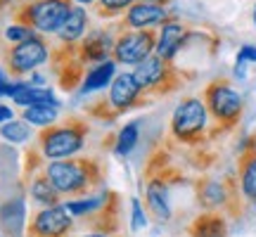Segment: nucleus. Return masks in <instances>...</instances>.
I'll use <instances>...</instances> for the list:
<instances>
[{"mask_svg": "<svg viewBox=\"0 0 256 237\" xmlns=\"http://www.w3.org/2000/svg\"><path fill=\"white\" fill-rule=\"evenodd\" d=\"M55 190L66 197H90L104 182V164L98 156H69L46 166Z\"/></svg>", "mask_w": 256, "mask_h": 237, "instance_id": "1", "label": "nucleus"}, {"mask_svg": "<svg viewBox=\"0 0 256 237\" xmlns=\"http://www.w3.org/2000/svg\"><path fill=\"white\" fill-rule=\"evenodd\" d=\"M204 104L209 112L214 126L209 128V140L218 138L220 133H230L238 128L244 114V100L228 78H214L204 88Z\"/></svg>", "mask_w": 256, "mask_h": 237, "instance_id": "2", "label": "nucleus"}, {"mask_svg": "<svg viewBox=\"0 0 256 237\" xmlns=\"http://www.w3.org/2000/svg\"><path fill=\"white\" fill-rule=\"evenodd\" d=\"M88 124L78 116L57 121L52 126L40 128L38 133V150L48 162H57V159H69L76 156L86 147V138H88Z\"/></svg>", "mask_w": 256, "mask_h": 237, "instance_id": "3", "label": "nucleus"}, {"mask_svg": "<svg viewBox=\"0 0 256 237\" xmlns=\"http://www.w3.org/2000/svg\"><path fill=\"white\" fill-rule=\"evenodd\" d=\"M209 112L200 98H185L174 110L168 133L176 142L185 147H200L209 140Z\"/></svg>", "mask_w": 256, "mask_h": 237, "instance_id": "4", "label": "nucleus"}, {"mask_svg": "<svg viewBox=\"0 0 256 237\" xmlns=\"http://www.w3.org/2000/svg\"><path fill=\"white\" fill-rule=\"evenodd\" d=\"M133 76L147 98H164L183 86L188 74L180 72L174 62H166L156 52H152L147 60L133 66Z\"/></svg>", "mask_w": 256, "mask_h": 237, "instance_id": "5", "label": "nucleus"}, {"mask_svg": "<svg viewBox=\"0 0 256 237\" xmlns=\"http://www.w3.org/2000/svg\"><path fill=\"white\" fill-rule=\"evenodd\" d=\"M194 197L204 211H226L228 216L242 214V190L235 176H226L223 180L202 176L194 180Z\"/></svg>", "mask_w": 256, "mask_h": 237, "instance_id": "6", "label": "nucleus"}, {"mask_svg": "<svg viewBox=\"0 0 256 237\" xmlns=\"http://www.w3.org/2000/svg\"><path fill=\"white\" fill-rule=\"evenodd\" d=\"M72 0H31L14 10V22L38 34H57L72 12Z\"/></svg>", "mask_w": 256, "mask_h": 237, "instance_id": "7", "label": "nucleus"}, {"mask_svg": "<svg viewBox=\"0 0 256 237\" xmlns=\"http://www.w3.org/2000/svg\"><path fill=\"white\" fill-rule=\"evenodd\" d=\"M50 46L48 40L40 34H36L28 40H22V43H12L10 48H5L2 52V60H5V66H8L10 76L14 78H22L26 74H34L38 66L50 60Z\"/></svg>", "mask_w": 256, "mask_h": 237, "instance_id": "8", "label": "nucleus"}, {"mask_svg": "<svg viewBox=\"0 0 256 237\" xmlns=\"http://www.w3.org/2000/svg\"><path fill=\"white\" fill-rule=\"evenodd\" d=\"M156 48V28H121L114 38L112 60L116 64L136 66L154 52Z\"/></svg>", "mask_w": 256, "mask_h": 237, "instance_id": "9", "label": "nucleus"}, {"mask_svg": "<svg viewBox=\"0 0 256 237\" xmlns=\"http://www.w3.org/2000/svg\"><path fill=\"white\" fill-rule=\"evenodd\" d=\"M74 230V218L64 204L43 206L34 214L26 226V237H69Z\"/></svg>", "mask_w": 256, "mask_h": 237, "instance_id": "10", "label": "nucleus"}, {"mask_svg": "<svg viewBox=\"0 0 256 237\" xmlns=\"http://www.w3.org/2000/svg\"><path fill=\"white\" fill-rule=\"evenodd\" d=\"M107 102H110V107L114 110V114L121 116V114L136 110V107L147 104L150 98H147L145 92H142V88L138 86L133 72H124V74H116V76H114V81H112V86H110Z\"/></svg>", "mask_w": 256, "mask_h": 237, "instance_id": "11", "label": "nucleus"}, {"mask_svg": "<svg viewBox=\"0 0 256 237\" xmlns=\"http://www.w3.org/2000/svg\"><path fill=\"white\" fill-rule=\"evenodd\" d=\"M52 69L57 74L60 88L66 92L81 88L83 78H86V64L76 55V43L74 46H57L52 50Z\"/></svg>", "mask_w": 256, "mask_h": 237, "instance_id": "12", "label": "nucleus"}, {"mask_svg": "<svg viewBox=\"0 0 256 237\" xmlns=\"http://www.w3.org/2000/svg\"><path fill=\"white\" fill-rule=\"evenodd\" d=\"M86 226H90V230L95 232H104V235H116L121 226V197L119 192L114 190H104L100 194L98 206L83 216Z\"/></svg>", "mask_w": 256, "mask_h": 237, "instance_id": "13", "label": "nucleus"}, {"mask_svg": "<svg viewBox=\"0 0 256 237\" xmlns=\"http://www.w3.org/2000/svg\"><path fill=\"white\" fill-rule=\"evenodd\" d=\"M112 50H114V36L110 31H102V28H95V31H88L86 36L76 43V55L83 64H100L112 60Z\"/></svg>", "mask_w": 256, "mask_h": 237, "instance_id": "14", "label": "nucleus"}, {"mask_svg": "<svg viewBox=\"0 0 256 237\" xmlns=\"http://www.w3.org/2000/svg\"><path fill=\"white\" fill-rule=\"evenodd\" d=\"M168 17H171L168 8H164V5L138 0L136 5H130V10L124 14L121 28H159Z\"/></svg>", "mask_w": 256, "mask_h": 237, "instance_id": "15", "label": "nucleus"}, {"mask_svg": "<svg viewBox=\"0 0 256 237\" xmlns=\"http://www.w3.org/2000/svg\"><path fill=\"white\" fill-rule=\"evenodd\" d=\"M190 31H188V26H185L183 22H178L176 17H168L159 26V34H156V48L154 52L162 60H166V62H174L176 55L183 50V43H185V36H188Z\"/></svg>", "mask_w": 256, "mask_h": 237, "instance_id": "16", "label": "nucleus"}, {"mask_svg": "<svg viewBox=\"0 0 256 237\" xmlns=\"http://www.w3.org/2000/svg\"><path fill=\"white\" fill-rule=\"evenodd\" d=\"M168 185L171 182L164 180L162 176H147V190H145V202L150 214L154 216V220L166 223L171 218V206H168Z\"/></svg>", "mask_w": 256, "mask_h": 237, "instance_id": "17", "label": "nucleus"}, {"mask_svg": "<svg viewBox=\"0 0 256 237\" xmlns=\"http://www.w3.org/2000/svg\"><path fill=\"white\" fill-rule=\"evenodd\" d=\"M238 180L242 197L256 204V154L249 145V138L242 142V150H240L238 156Z\"/></svg>", "mask_w": 256, "mask_h": 237, "instance_id": "18", "label": "nucleus"}, {"mask_svg": "<svg viewBox=\"0 0 256 237\" xmlns=\"http://www.w3.org/2000/svg\"><path fill=\"white\" fill-rule=\"evenodd\" d=\"M190 237H228V220L218 211H204L188 226Z\"/></svg>", "mask_w": 256, "mask_h": 237, "instance_id": "19", "label": "nucleus"}, {"mask_svg": "<svg viewBox=\"0 0 256 237\" xmlns=\"http://www.w3.org/2000/svg\"><path fill=\"white\" fill-rule=\"evenodd\" d=\"M0 230L5 237H22V232H24V200H22V194L10 197L0 206Z\"/></svg>", "mask_w": 256, "mask_h": 237, "instance_id": "20", "label": "nucleus"}, {"mask_svg": "<svg viewBox=\"0 0 256 237\" xmlns=\"http://www.w3.org/2000/svg\"><path fill=\"white\" fill-rule=\"evenodd\" d=\"M86 34H88V12H86L83 5H74L66 22H64V26L57 31L55 36L60 40V46H74Z\"/></svg>", "mask_w": 256, "mask_h": 237, "instance_id": "21", "label": "nucleus"}, {"mask_svg": "<svg viewBox=\"0 0 256 237\" xmlns=\"http://www.w3.org/2000/svg\"><path fill=\"white\" fill-rule=\"evenodd\" d=\"M114 76H116V62L114 60H107V62H100L90 66L88 74H86V78L81 83V92H95V90H102V88H107L110 81H114Z\"/></svg>", "mask_w": 256, "mask_h": 237, "instance_id": "22", "label": "nucleus"}, {"mask_svg": "<svg viewBox=\"0 0 256 237\" xmlns=\"http://www.w3.org/2000/svg\"><path fill=\"white\" fill-rule=\"evenodd\" d=\"M28 192H31L34 202L40 204V206H55V204H60V197H62V194L55 190V185L50 182V178H48L46 171H43V174H36L34 178H31V182H28Z\"/></svg>", "mask_w": 256, "mask_h": 237, "instance_id": "23", "label": "nucleus"}, {"mask_svg": "<svg viewBox=\"0 0 256 237\" xmlns=\"http://www.w3.org/2000/svg\"><path fill=\"white\" fill-rule=\"evenodd\" d=\"M57 112H60V107H52V104H31V107H24L22 118L31 126L48 128L57 124Z\"/></svg>", "mask_w": 256, "mask_h": 237, "instance_id": "24", "label": "nucleus"}, {"mask_svg": "<svg viewBox=\"0 0 256 237\" xmlns=\"http://www.w3.org/2000/svg\"><path fill=\"white\" fill-rule=\"evenodd\" d=\"M138 140H140V124L138 121H130L119 130V136L114 138V154L116 156H128L133 150H136Z\"/></svg>", "mask_w": 256, "mask_h": 237, "instance_id": "25", "label": "nucleus"}, {"mask_svg": "<svg viewBox=\"0 0 256 237\" xmlns=\"http://www.w3.org/2000/svg\"><path fill=\"white\" fill-rule=\"evenodd\" d=\"M136 2L138 0H98L92 5V10L100 19H114L119 14H126L130 5H136Z\"/></svg>", "mask_w": 256, "mask_h": 237, "instance_id": "26", "label": "nucleus"}, {"mask_svg": "<svg viewBox=\"0 0 256 237\" xmlns=\"http://www.w3.org/2000/svg\"><path fill=\"white\" fill-rule=\"evenodd\" d=\"M0 138H5L8 142H26L31 138V124L24 118H12L0 126Z\"/></svg>", "mask_w": 256, "mask_h": 237, "instance_id": "27", "label": "nucleus"}, {"mask_svg": "<svg viewBox=\"0 0 256 237\" xmlns=\"http://www.w3.org/2000/svg\"><path fill=\"white\" fill-rule=\"evenodd\" d=\"M98 202H100V194H90V197H78V200L66 202L64 206H66V211H69L72 216L83 218V216H88V214L98 206Z\"/></svg>", "mask_w": 256, "mask_h": 237, "instance_id": "28", "label": "nucleus"}, {"mask_svg": "<svg viewBox=\"0 0 256 237\" xmlns=\"http://www.w3.org/2000/svg\"><path fill=\"white\" fill-rule=\"evenodd\" d=\"M86 112H88L92 118L104 121V124H112V121H116V118H119L116 114H114V110L110 107L107 98H100V100H95L92 104H88V107H86Z\"/></svg>", "mask_w": 256, "mask_h": 237, "instance_id": "29", "label": "nucleus"}, {"mask_svg": "<svg viewBox=\"0 0 256 237\" xmlns=\"http://www.w3.org/2000/svg\"><path fill=\"white\" fill-rule=\"evenodd\" d=\"M38 31H34L31 26H24V24H10L8 28H5V40L8 43H22V40H28V38H34Z\"/></svg>", "mask_w": 256, "mask_h": 237, "instance_id": "30", "label": "nucleus"}, {"mask_svg": "<svg viewBox=\"0 0 256 237\" xmlns=\"http://www.w3.org/2000/svg\"><path fill=\"white\" fill-rule=\"evenodd\" d=\"M43 159H46V156H40L34 147L26 152V164H24V178H26V180H31V174H34L38 166L43 164Z\"/></svg>", "mask_w": 256, "mask_h": 237, "instance_id": "31", "label": "nucleus"}, {"mask_svg": "<svg viewBox=\"0 0 256 237\" xmlns=\"http://www.w3.org/2000/svg\"><path fill=\"white\" fill-rule=\"evenodd\" d=\"M130 206H133V220H130V230H140L147 226V218H145V211L140 206V202L133 200L130 202Z\"/></svg>", "mask_w": 256, "mask_h": 237, "instance_id": "32", "label": "nucleus"}, {"mask_svg": "<svg viewBox=\"0 0 256 237\" xmlns=\"http://www.w3.org/2000/svg\"><path fill=\"white\" fill-rule=\"evenodd\" d=\"M238 60L242 62H256V48L254 46H242V50L238 52Z\"/></svg>", "mask_w": 256, "mask_h": 237, "instance_id": "33", "label": "nucleus"}, {"mask_svg": "<svg viewBox=\"0 0 256 237\" xmlns=\"http://www.w3.org/2000/svg\"><path fill=\"white\" fill-rule=\"evenodd\" d=\"M10 88H12V81L0 72V95H2V98H10Z\"/></svg>", "mask_w": 256, "mask_h": 237, "instance_id": "34", "label": "nucleus"}, {"mask_svg": "<svg viewBox=\"0 0 256 237\" xmlns=\"http://www.w3.org/2000/svg\"><path fill=\"white\" fill-rule=\"evenodd\" d=\"M12 118H14V112L10 110L8 104H0V124H8Z\"/></svg>", "mask_w": 256, "mask_h": 237, "instance_id": "35", "label": "nucleus"}, {"mask_svg": "<svg viewBox=\"0 0 256 237\" xmlns=\"http://www.w3.org/2000/svg\"><path fill=\"white\" fill-rule=\"evenodd\" d=\"M28 86H34V88H43L46 86V76H40V74H31V78H28Z\"/></svg>", "mask_w": 256, "mask_h": 237, "instance_id": "36", "label": "nucleus"}, {"mask_svg": "<svg viewBox=\"0 0 256 237\" xmlns=\"http://www.w3.org/2000/svg\"><path fill=\"white\" fill-rule=\"evenodd\" d=\"M244 76H247V62L238 60V64H235V78H244Z\"/></svg>", "mask_w": 256, "mask_h": 237, "instance_id": "37", "label": "nucleus"}, {"mask_svg": "<svg viewBox=\"0 0 256 237\" xmlns=\"http://www.w3.org/2000/svg\"><path fill=\"white\" fill-rule=\"evenodd\" d=\"M142 2H154V5H164V8H168L171 0H142Z\"/></svg>", "mask_w": 256, "mask_h": 237, "instance_id": "38", "label": "nucleus"}, {"mask_svg": "<svg viewBox=\"0 0 256 237\" xmlns=\"http://www.w3.org/2000/svg\"><path fill=\"white\" fill-rule=\"evenodd\" d=\"M83 237H116V235H104V232H95L92 230V232H88V235H83Z\"/></svg>", "mask_w": 256, "mask_h": 237, "instance_id": "39", "label": "nucleus"}, {"mask_svg": "<svg viewBox=\"0 0 256 237\" xmlns=\"http://www.w3.org/2000/svg\"><path fill=\"white\" fill-rule=\"evenodd\" d=\"M249 145H252V150H254V154H256V133L249 136Z\"/></svg>", "mask_w": 256, "mask_h": 237, "instance_id": "40", "label": "nucleus"}, {"mask_svg": "<svg viewBox=\"0 0 256 237\" xmlns=\"http://www.w3.org/2000/svg\"><path fill=\"white\" fill-rule=\"evenodd\" d=\"M74 2H78V5H95L98 0H74Z\"/></svg>", "mask_w": 256, "mask_h": 237, "instance_id": "41", "label": "nucleus"}, {"mask_svg": "<svg viewBox=\"0 0 256 237\" xmlns=\"http://www.w3.org/2000/svg\"><path fill=\"white\" fill-rule=\"evenodd\" d=\"M254 22H256V8H254Z\"/></svg>", "mask_w": 256, "mask_h": 237, "instance_id": "42", "label": "nucleus"}, {"mask_svg": "<svg viewBox=\"0 0 256 237\" xmlns=\"http://www.w3.org/2000/svg\"><path fill=\"white\" fill-rule=\"evenodd\" d=\"M0 98H2V95H0Z\"/></svg>", "mask_w": 256, "mask_h": 237, "instance_id": "43", "label": "nucleus"}, {"mask_svg": "<svg viewBox=\"0 0 256 237\" xmlns=\"http://www.w3.org/2000/svg\"><path fill=\"white\" fill-rule=\"evenodd\" d=\"M254 24H256V22H254Z\"/></svg>", "mask_w": 256, "mask_h": 237, "instance_id": "44", "label": "nucleus"}, {"mask_svg": "<svg viewBox=\"0 0 256 237\" xmlns=\"http://www.w3.org/2000/svg\"><path fill=\"white\" fill-rule=\"evenodd\" d=\"M116 237H119V235H116Z\"/></svg>", "mask_w": 256, "mask_h": 237, "instance_id": "45", "label": "nucleus"}]
</instances>
